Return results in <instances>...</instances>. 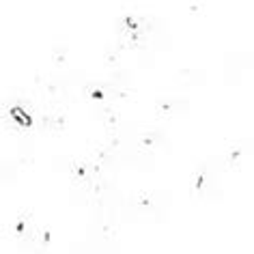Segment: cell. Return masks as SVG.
<instances>
[{
	"instance_id": "277c9868",
	"label": "cell",
	"mask_w": 254,
	"mask_h": 254,
	"mask_svg": "<svg viewBox=\"0 0 254 254\" xmlns=\"http://www.w3.org/2000/svg\"><path fill=\"white\" fill-rule=\"evenodd\" d=\"M173 207V192L168 190H138L127 198V209L134 220L162 224Z\"/></svg>"
},
{
	"instance_id": "5b68a950",
	"label": "cell",
	"mask_w": 254,
	"mask_h": 254,
	"mask_svg": "<svg viewBox=\"0 0 254 254\" xmlns=\"http://www.w3.org/2000/svg\"><path fill=\"white\" fill-rule=\"evenodd\" d=\"M215 164L224 175H239L254 160V138H235L226 140L222 149L213 155Z\"/></svg>"
},
{
	"instance_id": "7a4b0ae2",
	"label": "cell",
	"mask_w": 254,
	"mask_h": 254,
	"mask_svg": "<svg viewBox=\"0 0 254 254\" xmlns=\"http://www.w3.org/2000/svg\"><path fill=\"white\" fill-rule=\"evenodd\" d=\"M7 233L11 235V239L15 241V246L24 252H33V254H43L50 246V228L37 218V213L30 207L17 209L11 215Z\"/></svg>"
},
{
	"instance_id": "52a82bcc",
	"label": "cell",
	"mask_w": 254,
	"mask_h": 254,
	"mask_svg": "<svg viewBox=\"0 0 254 254\" xmlns=\"http://www.w3.org/2000/svg\"><path fill=\"white\" fill-rule=\"evenodd\" d=\"M67 50H69V46L67 43H54L52 46V63L54 65H65V61H67Z\"/></svg>"
},
{
	"instance_id": "ba28073f",
	"label": "cell",
	"mask_w": 254,
	"mask_h": 254,
	"mask_svg": "<svg viewBox=\"0 0 254 254\" xmlns=\"http://www.w3.org/2000/svg\"><path fill=\"white\" fill-rule=\"evenodd\" d=\"M183 7H186V9H192V11H190L192 15H205L207 4H205V2H186Z\"/></svg>"
},
{
	"instance_id": "6da1fadb",
	"label": "cell",
	"mask_w": 254,
	"mask_h": 254,
	"mask_svg": "<svg viewBox=\"0 0 254 254\" xmlns=\"http://www.w3.org/2000/svg\"><path fill=\"white\" fill-rule=\"evenodd\" d=\"M104 164H101L93 153L71 157L67 162V177L71 183V194L82 205H91L93 200L101 198L106 192L108 183L104 177Z\"/></svg>"
},
{
	"instance_id": "3957f363",
	"label": "cell",
	"mask_w": 254,
	"mask_h": 254,
	"mask_svg": "<svg viewBox=\"0 0 254 254\" xmlns=\"http://www.w3.org/2000/svg\"><path fill=\"white\" fill-rule=\"evenodd\" d=\"M224 173L215 164L213 157L198 162L192 168L188 183L190 200L196 205H213V202L224 200Z\"/></svg>"
},
{
	"instance_id": "8992f818",
	"label": "cell",
	"mask_w": 254,
	"mask_h": 254,
	"mask_svg": "<svg viewBox=\"0 0 254 254\" xmlns=\"http://www.w3.org/2000/svg\"><path fill=\"white\" fill-rule=\"evenodd\" d=\"M190 110V97L179 93H162L153 99V117L155 123L168 125L173 121L186 117Z\"/></svg>"
}]
</instances>
